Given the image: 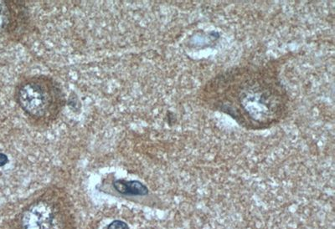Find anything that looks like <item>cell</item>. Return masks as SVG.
<instances>
[{
    "label": "cell",
    "instance_id": "obj_5",
    "mask_svg": "<svg viewBox=\"0 0 335 229\" xmlns=\"http://www.w3.org/2000/svg\"><path fill=\"white\" fill-rule=\"evenodd\" d=\"M9 24V12L5 4L0 2V30L5 29Z\"/></svg>",
    "mask_w": 335,
    "mask_h": 229
},
{
    "label": "cell",
    "instance_id": "obj_4",
    "mask_svg": "<svg viewBox=\"0 0 335 229\" xmlns=\"http://www.w3.org/2000/svg\"><path fill=\"white\" fill-rule=\"evenodd\" d=\"M113 187L121 194L127 196H146L149 194L148 187L139 181L117 180L113 182Z\"/></svg>",
    "mask_w": 335,
    "mask_h": 229
},
{
    "label": "cell",
    "instance_id": "obj_7",
    "mask_svg": "<svg viewBox=\"0 0 335 229\" xmlns=\"http://www.w3.org/2000/svg\"><path fill=\"white\" fill-rule=\"evenodd\" d=\"M8 161H9V159H8L7 156L3 154V153H0V167L5 166L7 163Z\"/></svg>",
    "mask_w": 335,
    "mask_h": 229
},
{
    "label": "cell",
    "instance_id": "obj_3",
    "mask_svg": "<svg viewBox=\"0 0 335 229\" xmlns=\"http://www.w3.org/2000/svg\"><path fill=\"white\" fill-rule=\"evenodd\" d=\"M19 229H73L72 216L58 197H42L24 210Z\"/></svg>",
    "mask_w": 335,
    "mask_h": 229
},
{
    "label": "cell",
    "instance_id": "obj_6",
    "mask_svg": "<svg viewBox=\"0 0 335 229\" xmlns=\"http://www.w3.org/2000/svg\"><path fill=\"white\" fill-rule=\"evenodd\" d=\"M107 229H129L127 223H125L122 221H113L112 223H110Z\"/></svg>",
    "mask_w": 335,
    "mask_h": 229
},
{
    "label": "cell",
    "instance_id": "obj_2",
    "mask_svg": "<svg viewBox=\"0 0 335 229\" xmlns=\"http://www.w3.org/2000/svg\"><path fill=\"white\" fill-rule=\"evenodd\" d=\"M17 100L20 107L37 120L55 117L65 103V96L57 83L48 76H33L19 87Z\"/></svg>",
    "mask_w": 335,
    "mask_h": 229
},
{
    "label": "cell",
    "instance_id": "obj_1",
    "mask_svg": "<svg viewBox=\"0 0 335 229\" xmlns=\"http://www.w3.org/2000/svg\"><path fill=\"white\" fill-rule=\"evenodd\" d=\"M210 107L228 114L247 130H263L286 117L289 97L278 73L261 66H240L216 75L203 89Z\"/></svg>",
    "mask_w": 335,
    "mask_h": 229
}]
</instances>
